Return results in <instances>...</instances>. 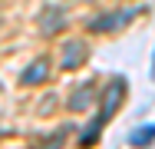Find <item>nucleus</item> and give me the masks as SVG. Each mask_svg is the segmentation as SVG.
<instances>
[{
  "instance_id": "4",
  "label": "nucleus",
  "mask_w": 155,
  "mask_h": 149,
  "mask_svg": "<svg viewBox=\"0 0 155 149\" xmlns=\"http://www.w3.org/2000/svg\"><path fill=\"white\" fill-rule=\"evenodd\" d=\"M46 76H50V60L40 57V60H33L30 66L20 73V83H23V86H40Z\"/></svg>"
},
{
  "instance_id": "6",
  "label": "nucleus",
  "mask_w": 155,
  "mask_h": 149,
  "mask_svg": "<svg viewBox=\"0 0 155 149\" xmlns=\"http://www.w3.org/2000/svg\"><path fill=\"white\" fill-rule=\"evenodd\" d=\"M93 99H96V89L89 86V83H86V86H76V93L69 96V109H73V113H79V109H86Z\"/></svg>"
},
{
  "instance_id": "7",
  "label": "nucleus",
  "mask_w": 155,
  "mask_h": 149,
  "mask_svg": "<svg viewBox=\"0 0 155 149\" xmlns=\"http://www.w3.org/2000/svg\"><path fill=\"white\" fill-rule=\"evenodd\" d=\"M63 23H66V13H63V10H56V7H50V10L43 13V20H40V30L50 36V33H56Z\"/></svg>"
},
{
  "instance_id": "9",
  "label": "nucleus",
  "mask_w": 155,
  "mask_h": 149,
  "mask_svg": "<svg viewBox=\"0 0 155 149\" xmlns=\"http://www.w3.org/2000/svg\"><path fill=\"white\" fill-rule=\"evenodd\" d=\"M66 133H69V129H60L56 136H50V143H46L43 149H56V146H63V139H66Z\"/></svg>"
},
{
  "instance_id": "5",
  "label": "nucleus",
  "mask_w": 155,
  "mask_h": 149,
  "mask_svg": "<svg viewBox=\"0 0 155 149\" xmlns=\"http://www.w3.org/2000/svg\"><path fill=\"white\" fill-rule=\"evenodd\" d=\"M155 143V123H142L129 133V146L132 149H149Z\"/></svg>"
},
{
  "instance_id": "3",
  "label": "nucleus",
  "mask_w": 155,
  "mask_h": 149,
  "mask_svg": "<svg viewBox=\"0 0 155 149\" xmlns=\"http://www.w3.org/2000/svg\"><path fill=\"white\" fill-rule=\"evenodd\" d=\"M122 96H125V80H112V86L106 89V96H102V109H99V119H102V123L119 109Z\"/></svg>"
},
{
  "instance_id": "2",
  "label": "nucleus",
  "mask_w": 155,
  "mask_h": 149,
  "mask_svg": "<svg viewBox=\"0 0 155 149\" xmlns=\"http://www.w3.org/2000/svg\"><path fill=\"white\" fill-rule=\"evenodd\" d=\"M86 53H89V50H86V40H76V36H73V40H66L60 47V66L76 70L79 63H86Z\"/></svg>"
},
{
  "instance_id": "8",
  "label": "nucleus",
  "mask_w": 155,
  "mask_h": 149,
  "mask_svg": "<svg viewBox=\"0 0 155 149\" xmlns=\"http://www.w3.org/2000/svg\"><path fill=\"white\" fill-rule=\"evenodd\" d=\"M99 129H102V119L96 116L93 126L89 129H83V136H79V146H96V139H99Z\"/></svg>"
},
{
  "instance_id": "10",
  "label": "nucleus",
  "mask_w": 155,
  "mask_h": 149,
  "mask_svg": "<svg viewBox=\"0 0 155 149\" xmlns=\"http://www.w3.org/2000/svg\"><path fill=\"white\" fill-rule=\"evenodd\" d=\"M152 80H155V53H152Z\"/></svg>"
},
{
  "instance_id": "1",
  "label": "nucleus",
  "mask_w": 155,
  "mask_h": 149,
  "mask_svg": "<svg viewBox=\"0 0 155 149\" xmlns=\"http://www.w3.org/2000/svg\"><path fill=\"white\" fill-rule=\"evenodd\" d=\"M142 13V7H122V10H109V13H99V17H93L89 23H86V30L89 33H116V30H125L135 17Z\"/></svg>"
}]
</instances>
